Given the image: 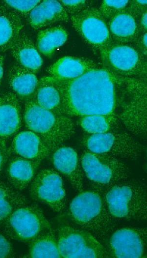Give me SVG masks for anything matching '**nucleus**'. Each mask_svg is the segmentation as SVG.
Returning a JSON list of instances; mask_svg holds the SVG:
<instances>
[{"label": "nucleus", "mask_w": 147, "mask_h": 258, "mask_svg": "<svg viewBox=\"0 0 147 258\" xmlns=\"http://www.w3.org/2000/svg\"><path fill=\"white\" fill-rule=\"evenodd\" d=\"M82 143L89 151L121 159H136L142 151L141 145L131 134L116 131L85 135Z\"/></svg>", "instance_id": "8"}, {"label": "nucleus", "mask_w": 147, "mask_h": 258, "mask_svg": "<svg viewBox=\"0 0 147 258\" xmlns=\"http://www.w3.org/2000/svg\"><path fill=\"white\" fill-rule=\"evenodd\" d=\"M24 28L22 17L0 1V52L10 49Z\"/></svg>", "instance_id": "19"}, {"label": "nucleus", "mask_w": 147, "mask_h": 258, "mask_svg": "<svg viewBox=\"0 0 147 258\" xmlns=\"http://www.w3.org/2000/svg\"><path fill=\"white\" fill-rule=\"evenodd\" d=\"M140 26L142 29H147V12H145L141 16L140 20Z\"/></svg>", "instance_id": "35"}, {"label": "nucleus", "mask_w": 147, "mask_h": 258, "mask_svg": "<svg viewBox=\"0 0 147 258\" xmlns=\"http://www.w3.org/2000/svg\"><path fill=\"white\" fill-rule=\"evenodd\" d=\"M57 232L58 247L61 258L110 257L107 249L84 229L62 225Z\"/></svg>", "instance_id": "7"}, {"label": "nucleus", "mask_w": 147, "mask_h": 258, "mask_svg": "<svg viewBox=\"0 0 147 258\" xmlns=\"http://www.w3.org/2000/svg\"><path fill=\"white\" fill-rule=\"evenodd\" d=\"M4 53L0 52V86L1 84L4 74Z\"/></svg>", "instance_id": "34"}, {"label": "nucleus", "mask_w": 147, "mask_h": 258, "mask_svg": "<svg viewBox=\"0 0 147 258\" xmlns=\"http://www.w3.org/2000/svg\"><path fill=\"white\" fill-rule=\"evenodd\" d=\"M94 189L101 194L109 213L116 220L147 219L146 189L140 183L126 180Z\"/></svg>", "instance_id": "4"}, {"label": "nucleus", "mask_w": 147, "mask_h": 258, "mask_svg": "<svg viewBox=\"0 0 147 258\" xmlns=\"http://www.w3.org/2000/svg\"><path fill=\"white\" fill-rule=\"evenodd\" d=\"M111 38L121 43L133 41L139 33V27L134 16L126 10L110 19L108 23Z\"/></svg>", "instance_id": "23"}, {"label": "nucleus", "mask_w": 147, "mask_h": 258, "mask_svg": "<svg viewBox=\"0 0 147 258\" xmlns=\"http://www.w3.org/2000/svg\"><path fill=\"white\" fill-rule=\"evenodd\" d=\"M102 58L111 71L133 75L139 70L140 58L133 48L125 45L110 46L102 51Z\"/></svg>", "instance_id": "15"}, {"label": "nucleus", "mask_w": 147, "mask_h": 258, "mask_svg": "<svg viewBox=\"0 0 147 258\" xmlns=\"http://www.w3.org/2000/svg\"><path fill=\"white\" fill-rule=\"evenodd\" d=\"M132 80V98L118 117L125 128L134 135H143L147 132V112L145 86Z\"/></svg>", "instance_id": "12"}, {"label": "nucleus", "mask_w": 147, "mask_h": 258, "mask_svg": "<svg viewBox=\"0 0 147 258\" xmlns=\"http://www.w3.org/2000/svg\"><path fill=\"white\" fill-rule=\"evenodd\" d=\"M120 120L118 115H91L80 117L79 124L89 134L116 131Z\"/></svg>", "instance_id": "28"}, {"label": "nucleus", "mask_w": 147, "mask_h": 258, "mask_svg": "<svg viewBox=\"0 0 147 258\" xmlns=\"http://www.w3.org/2000/svg\"><path fill=\"white\" fill-rule=\"evenodd\" d=\"M29 194L35 201L62 213L66 209L67 195L62 178L56 171L46 169L36 173L29 185Z\"/></svg>", "instance_id": "9"}, {"label": "nucleus", "mask_w": 147, "mask_h": 258, "mask_svg": "<svg viewBox=\"0 0 147 258\" xmlns=\"http://www.w3.org/2000/svg\"><path fill=\"white\" fill-rule=\"evenodd\" d=\"M23 111L19 98L12 92L0 94V140L8 142L20 132Z\"/></svg>", "instance_id": "13"}, {"label": "nucleus", "mask_w": 147, "mask_h": 258, "mask_svg": "<svg viewBox=\"0 0 147 258\" xmlns=\"http://www.w3.org/2000/svg\"><path fill=\"white\" fill-rule=\"evenodd\" d=\"M59 2L62 5L67 13L73 14L85 8L87 1L84 0H60Z\"/></svg>", "instance_id": "32"}, {"label": "nucleus", "mask_w": 147, "mask_h": 258, "mask_svg": "<svg viewBox=\"0 0 147 258\" xmlns=\"http://www.w3.org/2000/svg\"><path fill=\"white\" fill-rule=\"evenodd\" d=\"M30 258H61L57 234L50 228L37 236L29 243Z\"/></svg>", "instance_id": "26"}, {"label": "nucleus", "mask_w": 147, "mask_h": 258, "mask_svg": "<svg viewBox=\"0 0 147 258\" xmlns=\"http://www.w3.org/2000/svg\"><path fill=\"white\" fill-rule=\"evenodd\" d=\"M23 116L26 129L39 136L51 153L74 133V123L70 117L46 110L32 99L25 101Z\"/></svg>", "instance_id": "3"}, {"label": "nucleus", "mask_w": 147, "mask_h": 258, "mask_svg": "<svg viewBox=\"0 0 147 258\" xmlns=\"http://www.w3.org/2000/svg\"><path fill=\"white\" fill-rule=\"evenodd\" d=\"M1 228L9 239L30 243L51 226L40 207L26 202L15 210Z\"/></svg>", "instance_id": "6"}, {"label": "nucleus", "mask_w": 147, "mask_h": 258, "mask_svg": "<svg viewBox=\"0 0 147 258\" xmlns=\"http://www.w3.org/2000/svg\"><path fill=\"white\" fill-rule=\"evenodd\" d=\"M94 67V63L88 59L65 57L49 66L47 71L57 80L67 81L77 78Z\"/></svg>", "instance_id": "22"}, {"label": "nucleus", "mask_w": 147, "mask_h": 258, "mask_svg": "<svg viewBox=\"0 0 147 258\" xmlns=\"http://www.w3.org/2000/svg\"><path fill=\"white\" fill-rule=\"evenodd\" d=\"M128 0H103L99 8L105 19H110L116 14L125 10Z\"/></svg>", "instance_id": "29"}, {"label": "nucleus", "mask_w": 147, "mask_h": 258, "mask_svg": "<svg viewBox=\"0 0 147 258\" xmlns=\"http://www.w3.org/2000/svg\"><path fill=\"white\" fill-rule=\"evenodd\" d=\"M7 6L18 13L21 17H28L31 11L41 0H2Z\"/></svg>", "instance_id": "30"}, {"label": "nucleus", "mask_w": 147, "mask_h": 258, "mask_svg": "<svg viewBox=\"0 0 147 258\" xmlns=\"http://www.w3.org/2000/svg\"><path fill=\"white\" fill-rule=\"evenodd\" d=\"M51 154L56 171L68 179L74 189L79 192L82 191L84 173L75 150L62 145Z\"/></svg>", "instance_id": "14"}, {"label": "nucleus", "mask_w": 147, "mask_h": 258, "mask_svg": "<svg viewBox=\"0 0 147 258\" xmlns=\"http://www.w3.org/2000/svg\"><path fill=\"white\" fill-rule=\"evenodd\" d=\"M13 254V248L9 238L0 232V258H10Z\"/></svg>", "instance_id": "31"}, {"label": "nucleus", "mask_w": 147, "mask_h": 258, "mask_svg": "<svg viewBox=\"0 0 147 258\" xmlns=\"http://www.w3.org/2000/svg\"><path fill=\"white\" fill-rule=\"evenodd\" d=\"M68 34L59 26L40 30L37 37V50L43 55L50 57L66 41Z\"/></svg>", "instance_id": "27"}, {"label": "nucleus", "mask_w": 147, "mask_h": 258, "mask_svg": "<svg viewBox=\"0 0 147 258\" xmlns=\"http://www.w3.org/2000/svg\"><path fill=\"white\" fill-rule=\"evenodd\" d=\"M10 153L7 143L0 140V175L5 168Z\"/></svg>", "instance_id": "33"}, {"label": "nucleus", "mask_w": 147, "mask_h": 258, "mask_svg": "<svg viewBox=\"0 0 147 258\" xmlns=\"http://www.w3.org/2000/svg\"><path fill=\"white\" fill-rule=\"evenodd\" d=\"M142 44L143 45L144 47H147V34L145 33L144 34L143 38L142 39Z\"/></svg>", "instance_id": "36"}, {"label": "nucleus", "mask_w": 147, "mask_h": 258, "mask_svg": "<svg viewBox=\"0 0 147 258\" xmlns=\"http://www.w3.org/2000/svg\"><path fill=\"white\" fill-rule=\"evenodd\" d=\"M7 80L12 92L26 101L32 98L39 80L35 73L16 63L8 70Z\"/></svg>", "instance_id": "21"}, {"label": "nucleus", "mask_w": 147, "mask_h": 258, "mask_svg": "<svg viewBox=\"0 0 147 258\" xmlns=\"http://www.w3.org/2000/svg\"><path fill=\"white\" fill-rule=\"evenodd\" d=\"M9 149L14 155L40 162L51 154L42 139L29 130L17 134L12 138Z\"/></svg>", "instance_id": "16"}, {"label": "nucleus", "mask_w": 147, "mask_h": 258, "mask_svg": "<svg viewBox=\"0 0 147 258\" xmlns=\"http://www.w3.org/2000/svg\"><path fill=\"white\" fill-rule=\"evenodd\" d=\"M68 214L73 223L98 239L104 240L116 226L103 197L95 189L80 192L70 203Z\"/></svg>", "instance_id": "2"}, {"label": "nucleus", "mask_w": 147, "mask_h": 258, "mask_svg": "<svg viewBox=\"0 0 147 258\" xmlns=\"http://www.w3.org/2000/svg\"><path fill=\"white\" fill-rule=\"evenodd\" d=\"M30 26L35 30L48 28L54 23L67 21L68 13L57 0H43L31 11L28 17Z\"/></svg>", "instance_id": "18"}, {"label": "nucleus", "mask_w": 147, "mask_h": 258, "mask_svg": "<svg viewBox=\"0 0 147 258\" xmlns=\"http://www.w3.org/2000/svg\"><path fill=\"white\" fill-rule=\"evenodd\" d=\"M40 162L14 155L5 166L7 182L15 189L22 191L30 185L36 174Z\"/></svg>", "instance_id": "17"}, {"label": "nucleus", "mask_w": 147, "mask_h": 258, "mask_svg": "<svg viewBox=\"0 0 147 258\" xmlns=\"http://www.w3.org/2000/svg\"><path fill=\"white\" fill-rule=\"evenodd\" d=\"M9 50L18 64L35 74L41 69L42 58L33 42L24 30L20 34Z\"/></svg>", "instance_id": "20"}, {"label": "nucleus", "mask_w": 147, "mask_h": 258, "mask_svg": "<svg viewBox=\"0 0 147 258\" xmlns=\"http://www.w3.org/2000/svg\"><path fill=\"white\" fill-rule=\"evenodd\" d=\"M80 160L84 173L94 189L106 187L129 177L128 168L121 159L86 150Z\"/></svg>", "instance_id": "5"}, {"label": "nucleus", "mask_w": 147, "mask_h": 258, "mask_svg": "<svg viewBox=\"0 0 147 258\" xmlns=\"http://www.w3.org/2000/svg\"><path fill=\"white\" fill-rule=\"evenodd\" d=\"M49 76L60 94L61 115L81 117L116 114L118 92L125 81L110 70L95 67L67 81Z\"/></svg>", "instance_id": "1"}, {"label": "nucleus", "mask_w": 147, "mask_h": 258, "mask_svg": "<svg viewBox=\"0 0 147 258\" xmlns=\"http://www.w3.org/2000/svg\"><path fill=\"white\" fill-rule=\"evenodd\" d=\"M70 20L76 32L90 45L101 51L110 46L108 23L98 9L85 7L72 14Z\"/></svg>", "instance_id": "10"}, {"label": "nucleus", "mask_w": 147, "mask_h": 258, "mask_svg": "<svg viewBox=\"0 0 147 258\" xmlns=\"http://www.w3.org/2000/svg\"><path fill=\"white\" fill-rule=\"evenodd\" d=\"M31 99L40 107L61 115L60 94L51 82L49 76L43 77L38 80L36 89Z\"/></svg>", "instance_id": "24"}, {"label": "nucleus", "mask_w": 147, "mask_h": 258, "mask_svg": "<svg viewBox=\"0 0 147 258\" xmlns=\"http://www.w3.org/2000/svg\"><path fill=\"white\" fill-rule=\"evenodd\" d=\"M26 202L21 191L6 181L0 180V227L15 210Z\"/></svg>", "instance_id": "25"}, {"label": "nucleus", "mask_w": 147, "mask_h": 258, "mask_svg": "<svg viewBox=\"0 0 147 258\" xmlns=\"http://www.w3.org/2000/svg\"><path fill=\"white\" fill-rule=\"evenodd\" d=\"M147 230L145 228H124L116 230L108 242L109 257L140 258L144 256Z\"/></svg>", "instance_id": "11"}]
</instances>
